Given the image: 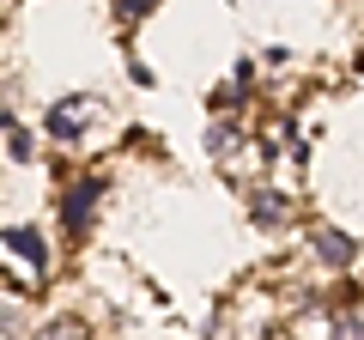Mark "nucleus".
Masks as SVG:
<instances>
[{
    "label": "nucleus",
    "mask_w": 364,
    "mask_h": 340,
    "mask_svg": "<svg viewBox=\"0 0 364 340\" xmlns=\"http://www.w3.org/2000/svg\"><path fill=\"white\" fill-rule=\"evenodd\" d=\"M0 280L13 292H37L49 280V243L31 225H6L0 231Z\"/></svg>",
    "instance_id": "nucleus-1"
},
{
    "label": "nucleus",
    "mask_w": 364,
    "mask_h": 340,
    "mask_svg": "<svg viewBox=\"0 0 364 340\" xmlns=\"http://www.w3.org/2000/svg\"><path fill=\"white\" fill-rule=\"evenodd\" d=\"M91 122H97V97L73 92V97H61V104L49 110V140H79Z\"/></svg>",
    "instance_id": "nucleus-2"
},
{
    "label": "nucleus",
    "mask_w": 364,
    "mask_h": 340,
    "mask_svg": "<svg viewBox=\"0 0 364 340\" xmlns=\"http://www.w3.org/2000/svg\"><path fill=\"white\" fill-rule=\"evenodd\" d=\"M97 201H104V183H97V176H85V183H73V188L61 195V225H67V237H85Z\"/></svg>",
    "instance_id": "nucleus-3"
},
{
    "label": "nucleus",
    "mask_w": 364,
    "mask_h": 340,
    "mask_svg": "<svg viewBox=\"0 0 364 340\" xmlns=\"http://www.w3.org/2000/svg\"><path fill=\"white\" fill-rule=\"evenodd\" d=\"M310 243H316V255H322L328 267H352V262H358V243H352L346 231H334V225H316Z\"/></svg>",
    "instance_id": "nucleus-4"
},
{
    "label": "nucleus",
    "mask_w": 364,
    "mask_h": 340,
    "mask_svg": "<svg viewBox=\"0 0 364 340\" xmlns=\"http://www.w3.org/2000/svg\"><path fill=\"white\" fill-rule=\"evenodd\" d=\"M291 207H298V201H286V195H273V188H261V195L249 201V213H255L261 225H286V219H291Z\"/></svg>",
    "instance_id": "nucleus-5"
},
{
    "label": "nucleus",
    "mask_w": 364,
    "mask_h": 340,
    "mask_svg": "<svg viewBox=\"0 0 364 340\" xmlns=\"http://www.w3.org/2000/svg\"><path fill=\"white\" fill-rule=\"evenodd\" d=\"M37 340H97V334H91V322H79V316H49V322L37 328Z\"/></svg>",
    "instance_id": "nucleus-6"
},
{
    "label": "nucleus",
    "mask_w": 364,
    "mask_h": 340,
    "mask_svg": "<svg viewBox=\"0 0 364 340\" xmlns=\"http://www.w3.org/2000/svg\"><path fill=\"white\" fill-rule=\"evenodd\" d=\"M334 340H364V322H358V316H334Z\"/></svg>",
    "instance_id": "nucleus-7"
},
{
    "label": "nucleus",
    "mask_w": 364,
    "mask_h": 340,
    "mask_svg": "<svg viewBox=\"0 0 364 340\" xmlns=\"http://www.w3.org/2000/svg\"><path fill=\"white\" fill-rule=\"evenodd\" d=\"M109 6H116V13H122V18H140V13H146V6H152V0H109Z\"/></svg>",
    "instance_id": "nucleus-8"
}]
</instances>
